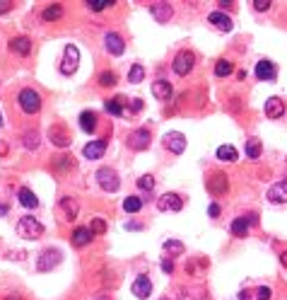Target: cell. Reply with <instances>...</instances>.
<instances>
[{"label": "cell", "mask_w": 287, "mask_h": 300, "mask_svg": "<svg viewBox=\"0 0 287 300\" xmlns=\"http://www.w3.org/2000/svg\"><path fill=\"white\" fill-rule=\"evenodd\" d=\"M143 77H145V68L140 66V63H135L133 68H130V73H128V82H143Z\"/></svg>", "instance_id": "e575fe53"}, {"label": "cell", "mask_w": 287, "mask_h": 300, "mask_svg": "<svg viewBox=\"0 0 287 300\" xmlns=\"http://www.w3.org/2000/svg\"><path fill=\"white\" fill-rule=\"evenodd\" d=\"M246 155H249L251 160H258V157H261V141H258V138H251V141L246 143Z\"/></svg>", "instance_id": "836d02e7"}, {"label": "cell", "mask_w": 287, "mask_h": 300, "mask_svg": "<svg viewBox=\"0 0 287 300\" xmlns=\"http://www.w3.org/2000/svg\"><path fill=\"white\" fill-rule=\"evenodd\" d=\"M17 196H19V204H22L24 208H36V206H39V199H36V194L32 191V189L22 187Z\"/></svg>", "instance_id": "603a6c76"}, {"label": "cell", "mask_w": 287, "mask_h": 300, "mask_svg": "<svg viewBox=\"0 0 287 300\" xmlns=\"http://www.w3.org/2000/svg\"><path fill=\"white\" fill-rule=\"evenodd\" d=\"M80 129L87 131V133L94 131V129H97V114L90 112V109H85V112L80 114Z\"/></svg>", "instance_id": "cb8c5ba5"}, {"label": "cell", "mask_w": 287, "mask_h": 300, "mask_svg": "<svg viewBox=\"0 0 287 300\" xmlns=\"http://www.w3.org/2000/svg\"><path fill=\"white\" fill-rule=\"evenodd\" d=\"M140 208H143V199H138V196H128L123 201V211L126 213H138Z\"/></svg>", "instance_id": "d6a6232c"}, {"label": "cell", "mask_w": 287, "mask_h": 300, "mask_svg": "<svg viewBox=\"0 0 287 300\" xmlns=\"http://www.w3.org/2000/svg\"><path fill=\"white\" fill-rule=\"evenodd\" d=\"M193 66H196V56H193V51H179L176 54V58H174V73L176 75H188L191 71H193Z\"/></svg>", "instance_id": "277c9868"}, {"label": "cell", "mask_w": 287, "mask_h": 300, "mask_svg": "<svg viewBox=\"0 0 287 300\" xmlns=\"http://www.w3.org/2000/svg\"><path fill=\"white\" fill-rule=\"evenodd\" d=\"M49 141H51L54 146H58V148H68L72 143L70 133H68V129H65L63 124H54V126L49 129Z\"/></svg>", "instance_id": "ba28073f"}, {"label": "cell", "mask_w": 287, "mask_h": 300, "mask_svg": "<svg viewBox=\"0 0 287 300\" xmlns=\"http://www.w3.org/2000/svg\"><path fill=\"white\" fill-rule=\"evenodd\" d=\"M54 169L56 172H60V174H63V172H70L72 169V157L70 155H58V157L54 160Z\"/></svg>", "instance_id": "f1b7e54d"}, {"label": "cell", "mask_w": 287, "mask_h": 300, "mask_svg": "<svg viewBox=\"0 0 287 300\" xmlns=\"http://www.w3.org/2000/svg\"><path fill=\"white\" fill-rule=\"evenodd\" d=\"M150 12H152V17L157 19V22H167V19L172 17V5L169 2H152Z\"/></svg>", "instance_id": "d6986e66"}, {"label": "cell", "mask_w": 287, "mask_h": 300, "mask_svg": "<svg viewBox=\"0 0 287 300\" xmlns=\"http://www.w3.org/2000/svg\"><path fill=\"white\" fill-rule=\"evenodd\" d=\"M104 46H107V51L111 54V56H121V54L126 51L123 39L118 37V34H114V32H109L107 37H104Z\"/></svg>", "instance_id": "5bb4252c"}, {"label": "cell", "mask_w": 287, "mask_h": 300, "mask_svg": "<svg viewBox=\"0 0 287 300\" xmlns=\"http://www.w3.org/2000/svg\"><path fill=\"white\" fill-rule=\"evenodd\" d=\"M256 77L258 80H266V82H273L278 77V71H275V63L268 61V58H261L256 63Z\"/></svg>", "instance_id": "30bf717a"}, {"label": "cell", "mask_w": 287, "mask_h": 300, "mask_svg": "<svg viewBox=\"0 0 287 300\" xmlns=\"http://www.w3.org/2000/svg\"><path fill=\"white\" fill-rule=\"evenodd\" d=\"M188 146V141H186V136L179 131H169L164 133V148L169 150V152H174V155H181L183 150Z\"/></svg>", "instance_id": "52a82bcc"}, {"label": "cell", "mask_w": 287, "mask_h": 300, "mask_svg": "<svg viewBox=\"0 0 287 300\" xmlns=\"http://www.w3.org/2000/svg\"><path fill=\"white\" fill-rule=\"evenodd\" d=\"M283 114H285L283 99H280V97H270L268 102H266V116H268V119H280Z\"/></svg>", "instance_id": "ac0fdd59"}, {"label": "cell", "mask_w": 287, "mask_h": 300, "mask_svg": "<svg viewBox=\"0 0 287 300\" xmlns=\"http://www.w3.org/2000/svg\"><path fill=\"white\" fill-rule=\"evenodd\" d=\"M130 112H143V99H138V97H135V99H130Z\"/></svg>", "instance_id": "7bdbcfd3"}, {"label": "cell", "mask_w": 287, "mask_h": 300, "mask_svg": "<svg viewBox=\"0 0 287 300\" xmlns=\"http://www.w3.org/2000/svg\"><path fill=\"white\" fill-rule=\"evenodd\" d=\"M77 63H80V51H77V46L68 44L65 46V54H63V61H60V73L72 75L77 71Z\"/></svg>", "instance_id": "5b68a950"}, {"label": "cell", "mask_w": 287, "mask_h": 300, "mask_svg": "<svg viewBox=\"0 0 287 300\" xmlns=\"http://www.w3.org/2000/svg\"><path fill=\"white\" fill-rule=\"evenodd\" d=\"M208 216H210V218H217V216H220V206H217V204H210V208H208Z\"/></svg>", "instance_id": "bcb514c9"}, {"label": "cell", "mask_w": 287, "mask_h": 300, "mask_svg": "<svg viewBox=\"0 0 287 300\" xmlns=\"http://www.w3.org/2000/svg\"><path fill=\"white\" fill-rule=\"evenodd\" d=\"M116 80H118V75L114 73V71H104V73L99 75V85H102V87H114Z\"/></svg>", "instance_id": "d590c367"}, {"label": "cell", "mask_w": 287, "mask_h": 300, "mask_svg": "<svg viewBox=\"0 0 287 300\" xmlns=\"http://www.w3.org/2000/svg\"><path fill=\"white\" fill-rule=\"evenodd\" d=\"M208 22H210L215 29H220V32H232V27H234L232 19L227 17L225 12H210V15H208Z\"/></svg>", "instance_id": "2e32d148"}, {"label": "cell", "mask_w": 287, "mask_h": 300, "mask_svg": "<svg viewBox=\"0 0 287 300\" xmlns=\"http://www.w3.org/2000/svg\"><path fill=\"white\" fill-rule=\"evenodd\" d=\"M239 300H256V296L249 293V291H241V293H239Z\"/></svg>", "instance_id": "7dc6e473"}, {"label": "cell", "mask_w": 287, "mask_h": 300, "mask_svg": "<svg viewBox=\"0 0 287 300\" xmlns=\"http://www.w3.org/2000/svg\"><path fill=\"white\" fill-rule=\"evenodd\" d=\"M17 235L24 237V240H39L44 235V225L39 223L36 218H32V216H24V218H19L17 223Z\"/></svg>", "instance_id": "6da1fadb"}, {"label": "cell", "mask_w": 287, "mask_h": 300, "mask_svg": "<svg viewBox=\"0 0 287 300\" xmlns=\"http://www.w3.org/2000/svg\"><path fill=\"white\" fill-rule=\"evenodd\" d=\"M280 262H283V266L287 269V252H283V254H280Z\"/></svg>", "instance_id": "c3c4849f"}, {"label": "cell", "mask_w": 287, "mask_h": 300, "mask_svg": "<svg viewBox=\"0 0 287 300\" xmlns=\"http://www.w3.org/2000/svg\"><path fill=\"white\" fill-rule=\"evenodd\" d=\"M232 71H234V66H232L230 58H220V61L215 63V75L217 77H227Z\"/></svg>", "instance_id": "f546056e"}, {"label": "cell", "mask_w": 287, "mask_h": 300, "mask_svg": "<svg viewBox=\"0 0 287 300\" xmlns=\"http://www.w3.org/2000/svg\"><path fill=\"white\" fill-rule=\"evenodd\" d=\"M10 10H12V0H0V15H5Z\"/></svg>", "instance_id": "f6af8a7d"}, {"label": "cell", "mask_w": 287, "mask_h": 300, "mask_svg": "<svg viewBox=\"0 0 287 300\" xmlns=\"http://www.w3.org/2000/svg\"><path fill=\"white\" fill-rule=\"evenodd\" d=\"M5 213H7V206H2V204H0V218H2Z\"/></svg>", "instance_id": "f907efd6"}, {"label": "cell", "mask_w": 287, "mask_h": 300, "mask_svg": "<svg viewBox=\"0 0 287 300\" xmlns=\"http://www.w3.org/2000/svg\"><path fill=\"white\" fill-rule=\"evenodd\" d=\"M17 102H19V109L24 114H36L41 109V94L32 90V87H24V90H19L17 94Z\"/></svg>", "instance_id": "7a4b0ae2"}, {"label": "cell", "mask_w": 287, "mask_h": 300, "mask_svg": "<svg viewBox=\"0 0 287 300\" xmlns=\"http://www.w3.org/2000/svg\"><path fill=\"white\" fill-rule=\"evenodd\" d=\"M60 208L65 211V218H68V221H75V218H77V204H75V199L63 196V199H60Z\"/></svg>", "instance_id": "484cf974"}, {"label": "cell", "mask_w": 287, "mask_h": 300, "mask_svg": "<svg viewBox=\"0 0 287 300\" xmlns=\"http://www.w3.org/2000/svg\"><path fill=\"white\" fill-rule=\"evenodd\" d=\"M138 189H143V191L150 194V191L155 189V177H152V174H143V177L138 179Z\"/></svg>", "instance_id": "8d00e7d4"}, {"label": "cell", "mask_w": 287, "mask_h": 300, "mask_svg": "<svg viewBox=\"0 0 287 300\" xmlns=\"http://www.w3.org/2000/svg\"><path fill=\"white\" fill-rule=\"evenodd\" d=\"M164 249H167L169 259H172V257H181V254L186 252L183 242H179V240H167V242H164Z\"/></svg>", "instance_id": "83f0119b"}, {"label": "cell", "mask_w": 287, "mask_h": 300, "mask_svg": "<svg viewBox=\"0 0 287 300\" xmlns=\"http://www.w3.org/2000/svg\"><path fill=\"white\" fill-rule=\"evenodd\" d=\"M41 17H44V22H56V19L63 17V7H60V5H49V7L41 12Z\"/></svg>", "instance_id": "4dcf8cb0"}, {"label": "cell", "mask_w": 287, "mask_h": 300, "mask_svg": "<svg viewBox=\"0 0 287 300\" xmlns=\"http://www.w3.org/2000/svg\"><path fill=\"white\" fill-rule=\"evenodd\" d=\"M10 51H15L19 56H27L29 51H32V41L27 37H15L10 39Z\"/></svg>", "instance_id": "44dd1931"}, {"label": "cell", "mask_w": 287, "mask_h": 300, "mask_svg": "<svg viewBox=\"0 0 287 300\" xmlns=\"http://www.w3.org/2000/svg\"><path fill=\"white\" fill-rule=\"evenodd\" d=\"M104 150H107V138H99V141H90L82 152H85V157L87 160H99L102 155H104Z\"/></svg>", "instance_id": "4fadbf2b"}, {"label": "cell", "mask_w": 287, "mask_h": 300, "mask_svg": "<svg viewBox=\"0 0 287 300\" xmlns=\"http://www.w3.org/2000/svg\"><path fill=\"white\" fill-rule=\"evenodd\" d=\"M205 187H208V191H210L213 196H225V194L230 191V179H227V174L215 172V174H210V179L205 182Z\"/></svg>", "instance_id": "8992f818"}, {"label": "cell", "mask_w": 287, "mask_h": 300, "mask_svg": "<svg viewBox=\"0 0 287 300\" xmlns=\"http://www.w3.org/2000/svg\"><path fill=\"white\" fill-rule=\"evenodd\" d=\"M268 199L273 204H287V182H275L268 189Z\"/></svg>", "instance_id": "e0dca14e"}, {"label": "cell", "mask_w": 287, "mask_h": 300, "mask_svg": "<svg viewBox=\"0 0 287 300\" xmlns=\"http://www.w3.org/2000/svg\"><path fill=\"white\" fill-rule=\"evenodd\" d=\"M0 126H2V114H0Z\"/></svg>", "instance_id": "816d5d0a"}, {"label": "cell", "mask_w": 287, "mask_h": 300, "mask_svg": "<svg viewBox=\"0 0 287 300\" xmlns=\"http://www.w3.org/2000/svg\"><path fill=\"white\" fill-rule=\"evenodd\" d=\"M232 235L234 237H246L249 235V223H246V218L244 216H239V218H234L232 221Z\"/></svg>", "instance_id": "d4e9b609"}, {"label": "cell", "mask_w": 287, "mask_h": 300, "mask_svg": "<svg viewBox=\"0 0 287 300\" xmlns=\"http://www.w3.org/2000/svg\"><path fill=\"white\" fill-rule=\"evenodd\" d=\"M60 264V252L58 249H44L39 254V262H36V269L39 271H51L54 266Z\"/></svg>", "instance_id": "9c48e42d"}, {"label": "cell", "mask_w": 287, "mask_h": 300, "mask_svg": "<svg viewBox=\"0 0 287 300\" xmlns=\"http://www.w3.org/2000/svg\"><path fill=\"white\" fill-rule=\"evenodd\" d=\"M239 157V152L234 146H220L217 148V160H225V162H234Z\"/></svg>", "instance_id": "4316f807"}, {"label": "cell", "mask_w": 287, "mask_h": 300, "mask_svg": "<svg viewBox=\"0 0 287 300\" xmlns=\"http://www.w3.org/2000/svg\"><path fill=\"white\" fill-rule=\"evenodd\" d=\"M253 296H256V300H270V296H273V291H270L268 286H261V288H258V291H256Z\"/></svg>", "instance_id": "60d3db41"}, {"label": "cell", "mask_w": 287, "mask_h": 300, "mask_svg": "<svg viewBox=\"0 0 287 300\" xmlns=\"http://www.w3.org/2000/svg\"><path fill=\"white\" fill-rule=\"evenodd\" d=\"M107 112L109 114H114V116H121L123 114V99L121 97H116V99H107Z\"/></svg>", "instance_id": "1f68e13d"}, {"label": "cell", "mask_w": 287, "mask_h": 300, "mask_svg": "<svg viewBox=\"0 0 287 300\" xmlns=\"http://www.w3.org/2000/svg\"><path fill=\"white\" fill-rule=\"evenodd\" d=\"M97 182H99V187L104 189V191H109V194L118 191V187H121V179H118L116 169H111V167L97 169Z\"/></svg>", "instance_id": "3957f363"}, {"label": "cell", "mask_w": 287, "mask_h": 300, "mask_svg": "<svg viewBox=\"0 0 287 300\" xmlns=\"http://www.w3.org/2000/svg\"><path fill=\"white\" fill-rule=\"evenodd\" d=\"M92 237H94V235H92L90 227H75V230H72V244H75V247H85V244H90Z\"/></svg>", "instance_id": "7402d4cb"}, {"label": "cell", "mask_w": 287, "mask_h": 300, "mask_svg": "<svg viewBox=\"0 0 287 300\" xmlns=\"http://www.w3.org/2000/svg\"><path fill=\"white\" fill-rule=\"evenodd\" d=\"M130 291H133V296L138 300H145L150 293H152V283H150L147 276H138V279L133 281V288H130Z\"/></svg>", "instance_id": "9a60e30c"}, {"label": "cell", "mask_w": 287, "mask_h": 300, "mask_svg": "<svg viewBox=\"0 0 287 300\" xmlns=\"http://www.w3.org/2000/svg\"><path fill=\"white\" fill-rule=\"evenodd\" d=\"M24 148H27V150H36V148H39V133H36V131L24 133Z\"/></svg>", "instance_id": "74e56055"}, {"label": "cell", "mask_w": 287, "mask_h": 300, "mask_svg": "<svg viewBox=\"0 0 287 300\" xmlns=\"http://www.w3.org/2000/svg\"><path fill=\"white\" fill-rule=\"evenodd\" d=\"M92 235H94V232H97V235H102V232H104V230H107V223H104V221H102V218H94V221H92Z\"/></svg>", "instance_id": "ab89813d"}, {"label": "cell", "mask_w": 287, "mask_h": 300, "mask_svg": "<svg viewBox=\"0 0 287 300\" xmlns=\"http://www.w3.org/2000/svg\"><path fill=\"white\" fill-rule=\"evenodd\" d=\"M162 271H164V274H172V271H174V262H172V259H162Z\"/></svg>", "instance_id": "ee69618b"}, {"label": "cell", "mask_w": 287, "mask_h": 300, "mask_svg": "<svg viewBox=\"0 0 287 300\" xmlns=\"http://www.w3.org/2000/svg\"><path fill=\"white\" fill-rule=\"evenodd\" d=\"M172 92H174V90H172V85H169L167 80H162L160 77V80L152 82V94H155L157 99H162V102H167V99L172 97Z\"/></svg>", "instance_id": "ffe728a7"}, {"label": "cell", "mask_w": 287, "mask_h": 300, "mask_svg": "<svg viewBox=\"0 0 287 300\" xmlns=\"http://www.w3.org/2000/svg\"><path fill=\"white\" fill-rule=\"evenodd\" d=\"M5 152H7V146H5V143H0V155H5Z\"/></svg>", "instance_id": "681fc988"}, {"label": "cell", "mask_w": 287, "mask_h": 300, "mask_svg": "<svg viewBox=\"0 0 287 300\" xmlns=\"http://www.w3.org/2000/svg\"><path fill=\"white\" fill-rule=\"evenodd\" d=\"M109 5H114V2L111 0H87V7L92 12H102V10H107Z\"/></svg>", "instance_id": "f35d334b"}, {"label": "cell", "mask_w": 287, "mask_h": 300, "mask_svg": "<svg viewBox=\"0 0 287 300\" xmlns=\"http://www.w3.org/2000/svg\"><path fill=\"white\" fill-rule=\"evenodd\" d=\"M128 146L133 150H145L150 146V131L147 129H135V131L128 136Z\"/></svg>", "instance_id": "8fae6325"}, {"label": "cell", "mask_w": 287, "mask_h": 300, "mask_svg": "<svg viewBox=\"0 0 287 300\" xmlns=\"http://www.w3.org/2000/svg\"><path fill=\"white\" fill-rule=\"evenodd\" d=\"M251 5L256 7V10H258V12H266V10H268V7L273 5V2H270V0H253Z\"/></svg>", "instance_id": "b9f144b4"}, {"label": "cell", "mask_w": 287, "mask_h": 300, "mask_svg": "<svg viewBox=\"0 0 287 300\" xmlns=\"http://www.w3.org/2000/svg\"><path fill=\"white\" fill-rule=\"evenodd\" d=\"M157 208L160 211H181L183 208V201H181L179 194H164L157 199Z\"/></svg>", "instance_id": "7c38bea8"}]
</instances>
